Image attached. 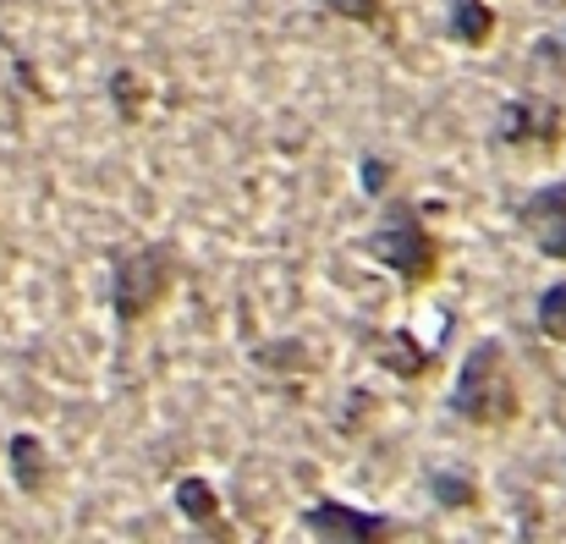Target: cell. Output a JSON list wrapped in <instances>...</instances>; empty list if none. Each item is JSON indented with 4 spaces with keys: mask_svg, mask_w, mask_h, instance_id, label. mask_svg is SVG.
Returning a JSON list of instances; mask_svg holds the SVG:
<instances>
[{
    "mask_svg": "<svg viewBox=\"0 0 566 544\" xmlns=\"http://www.w3.org/2000/svg\"><path fill=\"white\" fill-rule=\"evenodd\" d=\"M451 412L462 423H479V429H506L517 412H523V396H517V374L512 358L495 336L473 342V353L462 358V374L451 385Z\"/></svg>",
    "mask_w": 566,
    "mask_h": 544,
    "instance_id": "6da1fadb",
    "label": "cell"
},
{
    "mask_svg": "<svg viewBox=\"0 0 566 544\" xmlns=\"http://www.w3.org/2000/svg\"><path fill=\"white\" fill-rule=\"evenodd\" d=\"M369 253H375L407 292H418V286H429V281L440 275V237L429 231V220L418 215L412 198H390V203H385L375 237H369Z\"/></svg>",
    "mask_w": 566,
    "mask_h": 544,
    "instance_id": "7a4b0ae2",
    "label": "cell"
},
{
    "mask_svg": "<svg viewBox=\"0 0 566 544\" xmlns=\"http://www.w3.org/2000/svg\"><path fill=\"white\" fill-rule=\"evenodd\" d=\"M182 275V259L166 248V242H144L133 253L116 259V275H111V308L122 325H144L177 286Z\"/></svg>",
    "mask_w": 566,
    "mask_h": 544,
    "instance_id": "3957f363",
    "label": "cell"
},
{
    "mask_svg": "<svg viewBox=\"0 0 566 544\" xmlns=\"http://www.w3.org/2000/svg\"><path fill=\"white\" fill-rule=\"evenodd\" d=\"M562 138H566V116L556 100L517 94L495 116V144H506V149H562Z\"/></svg>",
    "mask_w": 566,
    "mask_h": 544,
    "instance_id": "277c9868",
    "label": "cell"
},
{
    "mask_svg": "<svg viewBox=\"0 0 566 544\" xmlns=\"http://www.w3.org/2000/svg\"><path fill=\"white\" fill-rule=\"evenodd\" d=\"M303 529H308L314 540H331V544H375V540H390V534H396L390 517L358 512V506H347V501H314V506L303 512Z\"/></svg>",
    "mask_w": 566,
    "mask_h": 544,
    "instance_id": "5b68a950",
    "label": "cell"
},
{
    "mask_svg": "<svg viewBox=\"0 0 566 544\" xmlns=\"http://www.w3.org/2000/svg\"><path fill=\"white\" fill-rule=\"evenodd\" d=\"M517 226L528 231V242L545 259H566V177L534 187L523 198V209H517Z\"/></svg>",
    "mask_w": 566,
    "mask_h": 544,
    "instance_id": "8992f818",
    "label": "cell"
},
{
    "mask_svg": "<svg viewBox=\"0 0 566 544\" xmlns=\"http://www.w3.org/2000/svg\"><path fill=\"white\" fill-rule=\"evenodd\" d=\"M6 468H11V484H17L22 495H39V490L50 484V451H44V440H39V435H11Z\"/></svg>",
    "mask_w": 566,
    "mask_h": 544,
    "instance_id": "52a82bcc",
    "label": "cell"
},
{
    "mask_svg": "<svg viewBox=\"0 0 566 544\" xmlns=\"http://www.w3.org/2000/svg\"><path fill=\"white\" fill-rule=\"evenodd\" d=\"M495 6L490 0H446V28L462 50H484L495 39Z\"/></svg>",
    "mask_w": 566,
    "mask_h": 544,
    "instance_id": "ba28073f",
    "label": "cell"
},
{
    "mask_svg": "<svg viewBox=\"0 0 566 544\" xmlns=\"http://www.w3.org/2000/svg\"><path fill=\"white\" fill-rule=\"evenodd\" d=\"M375 358L385 363V374H396V379H418V374L434 363V353L418 347L412 331H385V336L375 342Z\"/></svg>",
    "mask_w": 566,
    "mask_h": 544,
    "instance_id": "9c48e42d",
    "label": "cell"
},
{
    "mask_svg": "<svg viewBox=\"0 0 566 544\" xmlns=\"http://www.w3.org/2000/svg\"><path fill=\"white\" fill-rule=\"evenodd\" d=\"M429 495L446 506V512H473L479 506V484L457 468H429Z\"/></svg>",
    "mask_w": 566,
    "mask_h": 544,
    "instance_id": "30bf717a",
    "label": "cell"
},
{
    "mask_svg": "<svg viewBox=\"0 0 566 544\" xmlns=\"http://www.w3.org/2000/svg\"><path fill=\"white\" fill-rule=\"evenodd\" d=\"M177 506H182V517H192V523H214L220 529V495L209 490V479H198V473H188V479H177ZM226 534V529H220Z\"/></svg>",
    "mask_w": 566,
    "mask_h": 544,
    "instance_id": "8fae6325",
    "label": "cell"
},
{
    "mask_svg": "<svg viewBox=\"0 0 566 544\" xmlns=\"http://www.w3.org/2000/svg\"><path fill=\"white\" fill-rule=\"evenodd\" d=\"M534 325H539V336L566 342V281H556V286L539 292V303H534Z\"/></svg>",
    "mask_w": 566,
    "mask_h": 544,
    "instance_id": "7c38bea8",
    "label": "cell"
},
{
    "mask_svg": "<svg viewBox=\"0 0 566 544\" xmlns=\"http://www.w3.org/2000/svg\"><path fill=\"white\" fill-rule=\"evenodd\" d=\"M319 6L342 22H358V28H385V11H390V0H319Z\"/></svg>",
    "mask_w": 566,
    "mask_h": 544,
    "instance_id": "4fadbf2b",
    "label": "cell"
},
{
    "mask_svg": "<svg viewBox=\"0 0 566 544\" xmlns=\"http://www.w3.org/2000/svg\"><path fill=\"white\" fill-rule=\"evenodd\" d=\"M111 100L127 105V116H138V77H133V72H116V77H111Z\"/></svg>",
    "mask_w": 566,
    "mask_h": 544,
    "instance_id": "5bb4252c",
    "label": "cell"
},
{
    "mask_svg": "<svg viewBox=\"0 0 566 544\" xmlns=\"http://www.w3.org/2000/svg\"><path fill=\"white\" fill-rule=\"evenodd\" d=\"M364 187H369V192L390 187V166H385V160H364Z\"/></svg>",
    "mask_w": 566,
    "mask_h": 544,
    "instance_id": "9a60e30c",
    "label": "cell"
}]
</instances>
